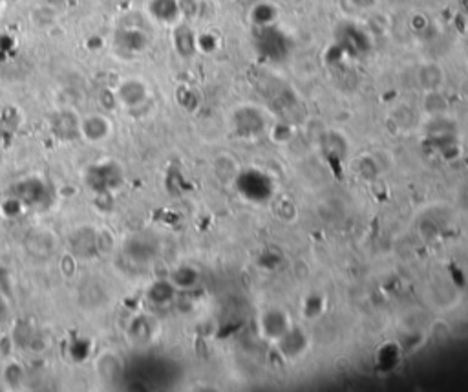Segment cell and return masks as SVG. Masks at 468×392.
Wrapping results in <instances>:
<instances>
[{
    "mask_svg": "<svg viewBox=\"0 0 468 392\" xmlns=\"http://www.w3.org/2000/svg\"><path fill=\"white\" fill-rule=\"evenodd\" d=\"M180 11V6L176 0H154L152 2V13H154L160 21H174Z\"/></svg>",
    "mask_w": 468,
    "mask_h": 392,
    "instance_id": "obj_1",
    "label": "cell"
},
{
    "mask_svg": "<svg viewBox=\"0 0 468 392\" xmlns=\"http://www.w3.org/2000/svg\"><path fill=\"white\" fill-rule=\"evenodd\" d=\"M119 96H121V99L125 103H130V97L132 96L136 97V101H139L145 96L143 83H139V81H127V83H123V86L119 88Z\"/></svg>",
    "mask_w": 468,
    "mask_h": 392,
    "instance_id": "obj_2",
    "label": "cell"
},
{
    "mask_svg": "<svg viewBox=\"0 0 468 392\" xmlns=\"http://www.w3.org/2000/svg\"><path fill=\"white\" fill-rule=\"evenodd\" d=\"M176 46L183 55L192 54L194 50V43H192V32L189 28H180L176 33Z\"/></svg>",
    "mask_w": 468,
    "mask_h": 392,
    "instance_id": "obj_3",
    "label": "cell"
},
{
    "mask_svg": "<svg viewBox=\"0 0 468 392\" xmlns=\"http://www.w3.org/2000/svg\"><path fill=\"white\" fill-rule=\"evenodd\" d=\"M123 35H125V39H123L121 43L128 50H141L145 46V37L139 32H127L123 33Z\"/></svg>",
    "mask_w": 468,
    "mask_h": 392,
    "instance_id": "obj_4",
    "label": "cell"
}]
</instances>
